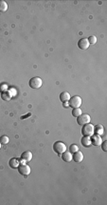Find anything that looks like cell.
<instances>
[{"mask_svg": "<svg viewBox=\"0 0 107 205\" xmlns=\"http://www.w3.org/2000/svg\"><path fill=\"white\" fill-rule=\"evenodd\" d=\"M81 143L83 145V147L85 148H88L91 146V139H90V136H83V138L81 139Z\"/></svg>", "mask_w": 107, "mask_h": 205, "instance_id": "cell-11", "label": "cell"}, {"mask_svg": "<svg viewBox=\"0 0 107 205\" xmlns=\"http://www.w3.org/2000/svg\"><path fill=\"white\" fill-rule=\"evenodd\" d=\"M21 159L24 162H30L32 159V154L30 151H26L21 155Z\"/></svg>", "mask_w": 107, "mask_h": 205, "instance_id": "cell-10", "label": "cell"}, {"mask_svg": "<svg viewBox=\"0 0 107 205\" xmlns=\"http://www.w3.org/2000/svg\"><path fill=\"white\" fill-rule=\"evenodd\" d=\"M64 103V107H69V104H68V101H66V102H63Z\"/></svg>", "mask_w": 107, "mask_h": 205, "instance_id": "cell-25", "label": "cell"}, {"mask_svg": "<svg viewBox=\"0 0 107 205\" xmlns=\"http://www.w3.org/2000/svg\"><path fill=\"white\" fill-rule=\"evenodd\" d=\"M100 145H101V148H102V150L104 152H107V141H102Z\"/></svg>", "mask_w": 107, "mask_h": 205, "instance_id": "cell-24", "label": "cell"}, {"mask_svg": "<svg viewBox=\"0 0 107 205\" xmlns=\"http://www.w3.org/2000/svg\"><path fill=\"white\" fill-rule=\"evenodd\" d=\"M81 134L83 136H91L92 135H94V125H92L91 123L84 124L81 128Z\"/></svg>", "mask_w": 107, "mask_h": 205, "instance_id": "cell-3", "label": "cell"}, {"mask_svg": "<svg viewBox=\"0 0 107 205\" xmlns=\"http://www.w3.org/2000/svg\"><path fill=\"white\" fill-rule=\"evenodd\" d=\"M70 97H71V96H70L69 93H67V92H63V93H61V95H60V100L62 102L68 101Z\"/></svg>", "mask_w": 107, "mask_h": 205, "instance_id": "cell-15", "label": "cell"}, {"mask_svg": "<svg viewBox=\"0 0 107 205\" xmlns=\"http://www.w3.org/2000/svg\"><path fill=\"white\" fill-rule=\"evenodd\" d=\"M90 120H91L90 116L87 115V114H81V116H79L77 118V123L79 125H81V126H83L84 124L90 123Z\"/></svg>", "mask_w": 107, "mask_h": 205, "instance_id": "cell-6", "label": "cell"}, {"mask_svg": "<svg viewBox=\"0 0 107 205\" xmlns=\"http://www.w3.org/2000/svg\"><path fill=\"white\" fill-rule=\"evenodd\" d=\"M87 40H88L89 44L94 45V44H96V42H97V37H96L95 35H91V36H89V37L87 38Z\"/></svg>", "mask_w": 107, "mask_h": 205, "instance_id": "cell-21", "label": "cell"}, {"mask_svg": "<svg viewBox=\"0 0 107 205\" xmlns=\"http://www.w3.org/2000/svg\"><path fill=\"white\" fill-rule=\"evenodd\" d=\"M9 165L11 168H12V169H17L18 166L20 165V160H19L18 158H11L10 161H9Z\"/></svg>", "mask_w": 107, "mask_h": 205, "instance_id": "cell-13", "label": "cell"}, {"mask_svg": "<svg viewBox=\"0 0 107 205\" xmlns=\"http://www.w3.org/2000/svg\"><path fill=\"white\" fill-rule=\"evenodd\" d=\"M61 156H62V159H63L64 162H70L72 160V154L70 153L69 151H66V152H64L61 155Z\"/></svg>", "mask_w": 107, "mask_h": 205, "instance_id": "cell-12", "label": "cell"}, {"mask_svg": "<svg viewBox=\"0 0 107 205\" xmlns=\"http://www.w3.org/2000/svg\"><path fill=\"white\" fill-rule=\"evenodd\" d=\"M104 133V128L102 125H97V126H94V134L95 135H98L101 136L103 135Z\"/></svg>", "mask_w": 107, "mask_h": 205, "instance_id": "cell-14", "label": "cell"}, {"mask_svg": "<svg viewBox=\"0 0 107 205\" xmlns=\"http://www.w3.org/2000/svg\"><path fill=\"white\" fill-rule=\"evenodd\" d=\"M17 170H18V172H19L20 175L25 176H29L30 174V172H32L30 167L28 164H25V163H20V165H19L18 168H17Z\"/></svg>", "mask_w": 107, "mask_h": 205, "instance_id": "cell-5", "label": "cell"}, {"mask_svg": "<svg viewBox=\"0 0 107 205\" xmlns=\"http://www.w3.org/2000/svg\"><path fill=\"white\" fill-rule=\"evenodd\" d=\"M53 151L57 154V155L61 156L64 152L66 151V146L64 142L62 141H56L54 144H53Z\"/></svg>", "mask_w": 107, "mask_h": 205, "instance_id": "cell-1", "label": "cell"}, {"mask_svg": "<svg viewBox=\"0 0 107 205\" xmlns=\"http://www.w3.org/2000/svg\"><path fill=\"white\" fill-rule=\"evenodd\" d=\"M81 98L80 97L79 95H74V96H71V97L69 98L68 100V104H69V107L71 108H80V106L81 105Z\"/></svg>", "mask_w": 107, "mask_h": 205, "instance_id": "cell-2", "label": "cell"}, {"mask_svg": "<svg viewBox=\"0 0 107 205\" xmlns=\"http://www.w3.org/2000/svg\"><path fill=\"white\" fill-rule=\"evenodd\" d=\"M90 139H91V144L94 145V146H100V145L101 144V142L103 141L102 139H101V136H100L95 135V134L91 136Z\"/></svg>", "mask_w": 107, "mask_h": 205, "instance_id": "cell-7", "label": "cell"}, {"mask_svg": "<svg viewBox=\"0 0 107 205\" xmlns=\"http://www.w3.org/2000/svg\"><path fill=\"white\" fill-rule=\"evenodd\" d=\"M8 4L5 1H0V13H5L8 11Z\"/></svg>", "mask_w": 107, "mask_h": 205, "instance_id": "cell-17", "label": "cell"}, {"mask_svg": "<svg viewBox=\"0 0 107 205\" xmlns=\"http://www.w3.org/2000/svg\"><path fill=\"white\" fill-rule=\"evenodd\" d=\"M1 98L3 99L4 101H9V100H11V99H12V95H11V93H9V91H5V92L2 93Z\"/></svg>", "mask_w": 107, "mask_h": 205, "instance_id": "cell-16", "label": "cell"}, {"mask_svg": "<svg viewBox=\"0 0 107 205\" xmlns=\"http://www.w3.org/2000/svg\"><path fill=\"white\" fill-rule=\"evenodd\" d=\"M1 145H2V144H1V142H0V149H1Z\"/></svg>", "mask_w": 107, "mask_h": 205, "instance_id": "cell-26", "label": "cell"}, {"mask_svg": "<svg viewBox=\"0 0 107 205\" xmlns=\"http://www.w3.org/2000/svg\"><path fill=\"white\" fill-rule=\"evenodd\" d=\"M72 159L76 163H80V162L83 160V154L81 151H77V152L72 155Z\"/></svg>", "mask_w": 107, "mask_h": 205, "instance_id": "cell-9", "label": "cell"}, {"mask_svg": "<svg viewBox=\"0 0 107 205\" xmlns=\"http://www.w3.org/2000/svg\"><path fill=\"white\" fill-rule=\"evenodd\" d=\"M10 141V138H8L7 136H2L1 138H0V142H1V144H8Z\"/></svg>", "mask_w": 107, "mask_h": 205, "instance_id": "cell-20", "label": "cell"}, {"mask_svg": "<svg viewBox=\"0 0 107 205\" xmlns=\"http://www.w3.org/2000/svg\"><path fill=\"white\" fill-rule=\"evenodd\" d=\"M81 114L83 113H81V110L80 109V108H74V109L72 110V116L76 118H77L79 116H81Z\"/></svg>", "mask_w": 107, "mask_h": 205, "instance_id": "cell-18", "label": "cell"}, {"mask_svg": "<svg viewBox=\"0 0 107 205\" xmlns=\"http://www.w3.org/2000/svg\"><path fill=\"white\" fill-rule=\"evenodd\" d=\"M89 45H90V44H89L88 40H87V38H81V39H80V40H79V42H78V47L80 48L81 50H83V51L88 49Z\"/></svg>", "mask_w": 107, "mask_h": 205, "instance_id": "cell-8", "label": "cell"}, {"mask_svg": "<svg viewBox=\"0 0 107 205\" xmlns=\"http://www.w3.org/2000/svg\"><path fill=\"white\" fill-rule=\"evenodd\" d=\"M9 89H8V86L6 84H2V85H0V92H5V91H8Z\"/></svg>", "mask_w": 107, "mask_h": 205, "instance_id": "cell-23", "label": "cell"}, {"mask_svg": "<svg viewBox=\"0 0 107 205\" xmlns=\"http://www.w3.org/2000/svg\"><path fill=\"white\" fill-rule=\"evenodd\" d=\"M77 151H79V147L77 144H71L69 146V152L71 154H74L77 152Z\"/></svg>", "mask_w": 107, "mask_h": 205, "instance_id": "cell-19", "label": "cell"}, {"mask_svg": "<svg viewBox=\"0 0 107 205\" xmlns=\"http://www.w3.org/2000/svg\"><path fill=\"white\" fill-rule=\"evenodd\" d=\"M42 84H43V81L40 77L36 76V77H32L29 82V85L30 88L32 89H39V88L42 87Z\"/></svg>", "mask_w": 107, "mask_h": 205, "instance_id": "cell-4", "label": "cell"}, {"mask_svg": "<svg viewBox=\"0 0 107 205\" xmlns=\"http://www.w3.org/2000/svg\"><path fill=\"white\" fill-rule=\"evenodd\" d=\"M8 91H9V93H11L12 97H13V96H15L17 95V91H16V89H14V88H11V89H9Z\"/></svg>", "mask_w": 107, "mask_h": 205, "instance_id": "cell-22", "label": "cell"}]
</instances>
